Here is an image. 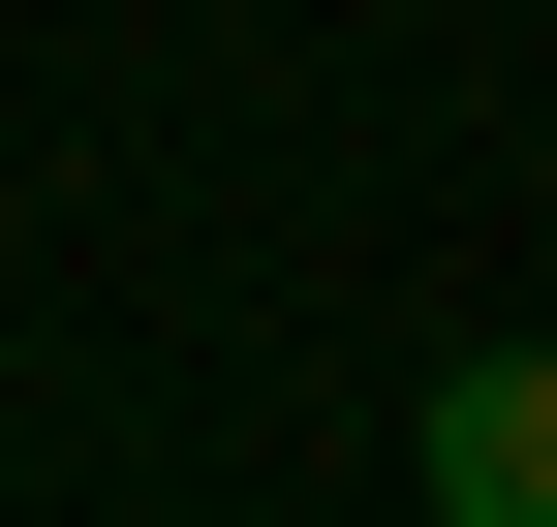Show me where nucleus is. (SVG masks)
I'll return each mask as SVG.
<instances>
[{
  "instance_id": "nucleus-1",
  "label": "nucleus",
  "mask_w": 557,
  "mask_h": 527,
  "mask_svg": "<svg viewBox=\"0 0 557 527\" xmlns=\"http://www.w3.org/2000/svg\"><path fill=\"white\" fill-rule=\"evenodd\" d=\"M403 466H434V527H557V342H465Z\"/></svg>"
}]
</instances>
